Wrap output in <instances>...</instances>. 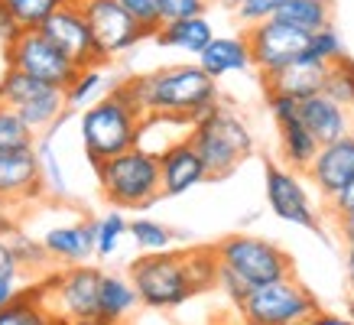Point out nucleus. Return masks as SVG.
Here are the masks:
<instances>
[{
  "label": "nucleus",
  "instance_id": "f257e3e1",
  "mask_svg": "<svg viewBox=\"0 0 354 325\" xmlns=\"http://www.w3.org/2000/svg\"><path fill=\"white\" fill-rule=\"evenodd\" d=\"M118 88L147 120H172L185 127H192L198 111L221 101L218 82L198 62L162 65L147 75L124 78L118 82Z\"/></svg>",
  "mask_w": 354,
  "mask_h": 325
},
{
  "label": "nucleus",
  "instance_id": "f03ea898",
  "mask_svg": "<svg viewBox=\"0 0 354 325\" xmlns=\"http://www.w3.org/2000/svg\"><path fill=\"white\" fill-rule=\"evenodd\" d=\"M143 124H147V118L114 85L101 101H95L91 108L78 114V137H82L85 160L91 166H101V162L140 147Z\"/></svg>",
  "mask_w": 354,
  "mask_h": 325
},
{
  "label": "nucleus",
  "instance_id": "7ed1b4c3",
  "mask_svg": "<svg viewBox=\"0 0 354 325\" xmlns=\"http://www.w3.org/2000/svg\"><path fill=\"white\" fill-rule=\"evenodd\" d=\"M95 176H97V189L104 195V202L120 208V212L150 208L156 198H162L160 153L147 150L143 143L114 156V160L101 162V166H95Z\"/></svg>",
  "mask_w": 354,
  "mask_h": 325
},
{
  "label": "nucleus",
  "instance_id": "20e7f679",
  "mask_svg": "<svg viewBox=\"0 0 354 325\" xmlns=\"http://www.w3.org/2000/svg\"><path fill=\"white\" fill-rule=\"evenodd\" d=\"M189 140L202 156L208 179H227L244 160L254 156V133L234 108L218 101L212 114L189 127Z\"/></svg>",
  "mask_w": 354,
  "mask_h": 325
},
{
  "label": "nucleus",
  "instance_id": "39448f33",
  "mask_svg": "<svg viewBox=\"0 0 354 325\" xmlns=\"http://www.w3.org/2000/svg\"><path fill=\"white\" fill-rule=\"evenodd\" d=\"M127 277L140 292V306L156 309V313L179 309L195 296L189 270H185V250L140 254L127 267Z\"/></svg>",
  "mask_w": 354,
  "mask_h": 325
},
{
  "label": "nucleus",
  "instance_id": "423d86ee",
  "mask_svg": "<svg viewBox=\"0 0 354 325\" xmlns=\"http://www.w3.org/2000/svg\"><path fill=\"white\" fill-rule=\"evenodd\" d=\"M221 267L234 270L247 286H267V283L292 277V257L286 250L257 234H227L215 244Z\"/></svg>",
  "mask_w": 354,
  "mask_h": 325
},
{
  "label": "nucleus",
  "instance_id": "0eeeda50",
  "mask_svg": "<svg viewBox=\"0 0 354 325\" xmlns=\"http://www.w3.org/2000/svg\"><path fill=\"white\" fill-rule=\"evenodd\" d=\"M101 283H104V270H97V267H88V263L65 267L43 283V303L55 322L97 319Z\"/></svg>",
  "mask_w": 354,
  "mask_h": 325
},
{
  "label": "nucleus",
  "instance_id": "6e6552de",
  "mask_svg": "<svg viewBox=\"0 0 354 325\" xmlns=\"http://www.w3.org/2000/svg\"><path fill=\"white\" fill-rule=\"evenodd\" d=\"M315 313L319 299L296 277L257 286L241 306L244 325H306Z\"/></svg>",
  "mask_w": 354,
  "mask_h": 325
},
{
  "label": "nucleus",
  "instance_id": "1a4fd4ad",
  "mask_svg": "<svg viewBox=\"0 0 354 325\" xmlns=\"http://www.w3.org/2000/svg\"><path fill=\"white\" fill-rule=\"evenodd\" d=\"M3 65L17 68V72H26V75L39 78V82L53 88H62V91L82 72L53 39H46L43 30H23L13 43L3 46Z\"/></svg>",
  "mask_w": 354,
  "mask_h": 325
},
{
  "label": "nucleus",
  "instance_id": "9d476101",
  "mask_svg": "<svg viewBox=\"0 0 354 325\" xmlns=\"http://www.w3.org/2000/svg\"><path fill=\"white\" fill-rule=\"evenodd\" d=\"M263 195H267L270 212L286 221V225L296 228H309V231H319V212L312 205V195L302 183V176L283 162H267L263 166Z\"/></svg>",
  "mask_w": 354,
  "mask_h": 325
},
{
  "label": "nucleus",
  "instance_id": "9b49d317",
  "mask_svg": "<svg viewBox=\"0 0 354 325\" xmlns=\"http://www.w3.org/2000/svg\"><path fill=\"white\" fill-rule=\"evenodd\" d=\"M244 36H247L250 59H254V68L260 72V78L286 68V65L296 62L309 49V32L296 30V26L277 20V17L244 30Z\"/></svg>",
  "mask_w": 354,
  "mask_h": 325
},
{
  "label": "nucleus",
  "instance_id": "f8f14e48",
  "mask_svg": "<svg viewBox=\"0 0 354 325\" xmlns=\"http://www.w3.org/2000/svg\"><path fill=\"white\" fill-rule=\"evenodd\" d=\"M39 30H43L46 39H53L78 68L108 65V59H104V53H101V46H97V39H95V32H91V23H88L85 10L75 7V3H62Z\"/></svg>",
  "mask_w": 354,
  "mask_h": 325
},
{
  "label": "nucleus",
  "instance_id": "ddd939ff",
  "mask_svg": "<svg viewBox=\"0 0 354 325\" xmlns=\"http://www.w3.org/2000/svg\"><path fill=\"white\" fill-rule=\"evenodd\" d=\"M82 10H85L91 32L108 62L130 53L140 39H147V30L120 7V0H82Z\"/></svg>",
  "mask_w": 354,
  "mask_h": 325
},
{
  "label": "nucleus",
  "instance_id": "4468645a",
  "mask_svg": "<svg viewBox=\"0 0 354 325\" xmlns=\"http://www.w3.org/2000/svg\"><path fill=\"white\" fill-rule=\"evenodd\" d=\"M306 176L315 185V192L322 195V202H332L335 195L354 179V133H348V137L335 143H325L322 150L315 153Z\"/></svg>",
  "mask_w": 354,
  "mask_h": 325
},
{
  "label": "nucleus",
  "instance_id": "2eb2a0df",
  "mask_svg": "<svg viewBox=\"0 0 354 325\" xmlns=\"http://www.w3.org/2000/svg\"><path fill=\"white\" fill-rule=\"evenodd\" d=\"M205 179H208V169H205L195 143L189 140V133L160 150L162 195H185V192H192L195 185H202Z\"/></svg>",
  "mask_w": 354,
  "mask_h": 325
},
{
  "label": "nucleus",
  "instance_id": "dca6fc26",
  "mask_svg": "<svg viewBox=\"0 0 354 325\" xmlns=\"http://www.w3.org/2000/svg\"><path fill=\"white\" fill-rule=\"evenodd\" d=\"M43 244L49 250V257L75 267V263H88L97 257V218H82L75 225H55L43 234Z\"/></svg>",
  "mask_w": 354,
  "mask_h": 325
},
{
  "label": "nucleus",
  "instance_id": "f3484780",
  "mask_svg": "<svg viewBox=\"0 0 354 325\" xmlns=\"http://www.w3.org/2000/svg\"><path fill=\"white\" fill-rule=\"evenodd\" d=\"M39 195H46V185L36 150L0 153V198L10 205V202H30Z\"/></svg>",
  "mask_w": 354,
  "mask_h": 325
},
{
  "label": "nucleus",
  "instance_id": "a211bd4d",
  "mask_svg": "<svg viewBox=\"0 0 354 325\" xmlns=\"http://www.w3.org/2000/svg\"><path fill=\"white\" fill-rule=\"evenodd\" d=\"M299 120L306 124V130H309L312 137L319 140V147L354 133V111L332 101L328 95H312L306 101H299Z\"/></svg>",
  "mask_w": 354,
  "mask_h": 325
},
{
  "label": "nucleus",
  "instance_id": "6ab92c4d",
  "mask_svg": "<svg viewBox=\"0 0 354 325\" xmlns=\"http://www.w3.org/2000/svg\"><path fill=\"white\" fill-rule=\"evenodd\" d=\"M325 75H328L325 62L312 59V55H299L286 68H279L273 75H263V91H279V95H290L296 101H306L312 95H322Z\"/></svg>",
  "mask_w": 354,
  "mask_h": 325
},
{
  "label": "nucleus",
  "instance_id": "aec40b11",
  "mask_svg": "<svg viewBox=\"0 0 354 325\" xmlns=\"http://www.w3.org/2000/svg\"><path fill=\"white\" fill-rule=\"evenodd\" d=\"M208 75L221 82L225 75H237V72H247L254 68V59H250V46H247V36L237 32V36H215L212 43L205 46V53L195 59Z\"/></svg>",
  "mask_w": 354,
  "mask_h": 325
},
{
  "label": "nucleus",
  "instance_id": "412c9836",
  "mask_svg": "<svg viewBox=\"0 0 354 325\" xmlns=\"http://www.w3.org/2000/svg\"><path fill=\"white\" fill-rule=\"evenodd\" d=\"M153 39L160 46H166V49H179V53H189L198 59V55L205 53V46L215 39V26L208 23V17L172 20V23H162Z\"/></svg>",
  "mask_w": 354,
  "mask_h": 325
},
{
  "label": "nucleus",
  "instance_id": "4be33fe9",
  "mask_svg": "<svg viewBox=\"0 0 354 325\" xmlns=\"http://www.w3.org/2000/svg\"><path fill=\"white\" fill-rule=\"evenodd\" d=\"M140 306V292L137 286L130 283V277H120V273H104V283H101V306H97V319L108 325L124 322L133 309Z\"/></svg>",
  "mask_w": 354,
  "mask_h": 325
},
{
  "label": "nucleus",
  "instance_id": "5701e85b",
  "mask_svg": "<svg viewBox=\"0 0 354 325\" xmlns=\"http://www.w3.org/2000/svg\"><path fill=\"white\" fill-rule=\"evenodd\" d=\"M277 130H279V156H283V162L290 169H296V173H309L315 153L322 150L319 140L306 130V124L299 118L290 120V124H279Z\"/></svg>",
  "mask_w": 354,
  "mask_h": 325
},
{
  "label": "nucleus",
  "instance_id": "b1692460",
  "mask_svg": "<svg viewBox=\"0 0 354 325\" xmlns=\"http://www.w3.org/2000/svg\"><path fill=\"white\" fill-rule=\"evenodd\" d=\"M72 118V111H65L59 124L39 133V140H36V156H39V173H43V185H46V195H53V198H65L68 195V179L62 173V162H59V153H55V133L62 130V124Z\"/></svg>",
  "mask_w": 354,
  "mask_h": 325
},
{
  "label": "nucleus",
  "instance_id": "393cba45",
  "mask_svg": "<svg viewBox=\"0 0 354 325\" xmlns=\"http://www.w3.org/2000/svg\"><path fill=\"white\" fill-rule=\"evenodd\" d=\"M277 20L290 23L302 32H322L332 26V0H283L277 10Z\"/></svg>",
  "mask_w": 354,
  "mask_h": 325
},
{
  "label": "nucleus",
  "instance_id": "a878e982",
  "mask_svg": "<svg viewBox=\"0 0 354 325\" xmlns=\"http://www.w3.org/2000/svg\"><path fill=\"white\" fill-rule=\"evenodd\" d=\"M0 325H59L43 303V283L17 292V299L0 309Z\"/></svg>",
  "mask_w": 354,
  "mask_h": 325
},
{
  "label": "nucleus",
  "instance_id": "bb28decb",
  "mask_svg": "<svg viewBox=\"0 0 354 325\" xmlns=\"http://www.w3.org/2000/svg\"><path fill=\"white\" fill-rule=\"evenodd\" d=\"M49 88L53 85H46L39 78H32V75H26V72H17V68H7V65H3V75H0V104L20 111L23 104L43 98Z\"/></svg>",
  "mask_w": 354,
  "mask_h": 325
},
{
  "label": "nucleus",
  "instance_id": "cd10ccee",
  "mask_svg": "<svg viewBox=\"0 0 354 325\" xmlns=\"http://www.w3.org/2000/svg\"><path fill=\"white\" fill-rule=\"evenodd\" d=\"M185 270L192 283L195 296L208 290H218V273H221V260L215 248H189L185 250Z\"/></svg>",
  "mask_w": 354,
  "mask_h": 325
},
{
  "label": "nucleus",
  "instance_id": "c85d7f7f",
  "mask_svg": "<svg viewBox=\"0 0 354 325\" xmlns=\"http://www.w3.org/2000/svg\"><path fill=\"white\" fill-rule=\"evenodd\" d=\"M36 140H39V133L13 108H3V104H0V153L36 150Z\"/></svg>",
  "mask_w": 354,
  "mask_h": 325
},
{
  "label": "nucleus",
  "instance_id": "c756f323",
  "mask_svg": "<svg viewBox=\"0 0 354 325\" xmlns=\"http://www.w3.org/2000/svg\"><path fill=\"white\" fill-rule=\"evenodd\" d=\"M104 95H108L104 91V65H95V68H82L75 82L65 88V104L68 111H85Z\"/></svg>",
  "mask_w": 354,
  "mask_h": 325
},
{
  "label": "nucleus",
  "instance_id": "7c9ffc66",
  "mask_svg": "<svg viewBox=\"0 0 354 325\" xmlns=\"http://www.w3.org/2000/svg\"><path fill=\"white\" fill-rule=\"evenodd\" d=\"M130 238L143 254H162V250H172V241H176V231L166 228L156 218H133L130 221Z\"/></svg>",
  "mask_w": 354,
  "mask_h": 325
},
{
  "label": "nucleus",
  "instance_id": "2f4dec72",
  "mask_svg": "<svg viewBox=\"0 0 354 325\" xmlns=\"http://www.w3.org/2000/svg\"><path fill=\"white\" fill-rule=\"evenodd\" d=\"M322 95H328L332 101L344 104L348 111H354V59H338L328 65V75H325Z\"/></svg>",
  "mask_w": 354,
  "mask_h": 325
},
{
  "label": "nucleus",
  "instance_id": "473e14b6",
  "mask_svg": "<svg viewBox=\"0 0 354 325\" xmlns=\"http://www.w3.org/2000/svg\"><path fill=\"white\" fill-rule=\"evenodd\" d=\"M124 234H130V221L120 215V208H111L108 215L97 218V257L108 260L120 250Z\"/></svg>",
  "mask_w": 354,
  "mask_h": 325
},
{
  "label": "nucleus",
  "instance_id": "72a5a7b5",
  "mask_svg": "<svg viewBox=\"0 0 354 325\" xmlns=\"http://www.w3.org/2000/svg\"><path fill=\"white\" fill-rule=\"evenodd\" d=\"M3 3H7V10L13 13V20L20 23L23 30H39L65 0H3Z\"/></svg>",
  "mask_w": 354,
  "mask_h": 325
},
{
  "label": "nucleus",
  "instance_id": "f704fd0d",
  "mask_svg": "<svg viewBox=\"0 0 354 325\" xmlns=\"http://www.w3.org/2000/svg\"><path fill=\"white\" fill-rule=\"evenodd\" d=\"M306 55H312V59H319V62H325V65H332V62H338V59H344L348 53H344L342 32L335 30V26H325L322 32H312Z\"/></svg>",
  "mask_w": 354,
  "mask_h": 325
},
{
  "label": "nucleus",
  "instance_id": "c9c22d12",
  "mask_svg": "<svg viewBox=\"0 0 354 325\" xmlns=\"http://www.w3.org/2000/svg\"><path fill=\"white\" fill-rule=\"evenodd\" d=\"M279 3L283 0H241L234 7V20L244 26V30H250V26H257V23H267L277 17Z\"/></svg>",
  "mask_w": 354,
  "mask_h": 325
},
{
  "label": "nucleus",
  "instance_id": "e433bc0d",
  "mask_svg": "<svg viewBox=\"0 0 354 325\" xmlns=\"http://www.w3.org/2000/svg\"><path fill=\"white\" fill-rule=\"evenodd\" d=\"M120 7H124V10L147 30V36H156V30L162 26L160 0H120Z\"/></svg>",
  "mask_w": 354,
  "mask_h": 325
},
{
  "label": "nucleus",
  "instance_id": "4c0bfd02",
  "mask_svg": "<svg viewBox=\"0 0 354 325\" xmlns=\"http://www.w3.org/2000/svg\"><path fill=\"white\" fill-rule=\"evenodd\" d=\"M10 248L17 254V260H20V267H46L53 260L43 241H30V238H23V234H13Z\"/></svg>",
  "mask_w": 354,
  "mask_h": 325
},
{
  "label": "nucleus",
  "instance_id": "58836bf2",
  "mask_svg": "<svg viewBox=\"0 0 354 325\" xmlns=\"http://www.w3.org/2000/svg\"><path fill=\"white\" fill-rule=\"evenodd\" d=\"M212 0H160L162 23L172 20H189V17H205Z\"/></svg>",
  "mask_w": 354,
  "mask_h": 325
},
{
  "label": "nucleus",
  "instance_id": "ea45409f",
  "mask_svg": "<svg viewBox=\"0 0 354 325\" xmlns=\"http://www.w3.org/2000/svg\"><path fill=\"white\" fill-rule=\"evenodd\" d=\"M218 290L225 292L227 299H231V303H234L237 309H241V306L247 303V296L254 292V286H247V283L241 280V277H237L234 270H227V267H221V273H218Z\"/></svg>",
  "mask_w": 354,
  "mask_h": 325
},
{
  "label": "nucleus",
  "instance_id": "a19ab883",
  "mask_svg": "<svg viewBox=\"0 0 354 325\" xmlns=\"http://www.w3.org/2000/svg\"><path fill=\"white\" fill-rule=\"evenodd\" d=\"M267 108L273 114V120H277V127L299 118V101L290 95H279V91H267Z\"/></svg>",
  "mask_w": 354,
  "mask_h": 325
},
{
  "label": "nucleus",
  "instance_id": "79ce46f5",
  "mask_svg": "<svg viewBox=\"0 0 354 325\" xmlns=\"http://www.w3.org/2000/svg\"><path fill=\"white\" fill-rule=\"evenodd\" d=\"M20 260L13 254L10 248V238H0V280H17V273H20Z\"/></svg>",
  "mask_w": 354,
  "mask_h": 325
},
{
  "label": "nucleus",
  "instance_id": "37998d69",
  "mask_svg": "<svg viewBox=\"0 0 354 325\" xmlns=\"http://www.w3.org/2000/svg\"><path fill=\"white\" fill-rule=\"evenodd\" d=\"M325 208H328L335 218H342V215H348V212H354V179L344 185L342 192L335 195L332 202H325Z\"/></svg>",
  "mask_w": 354,
  "mask_h": 325
},
{
  "label": "nucleus",
  "instance_id": "c03bdc74",
  "mask_svg": "<svg viewBox=\"0 0 354 325\" xmlns=\"http://www.w3.org/2000/svg\"><path fill=\"white\" fill-rule=\"evenodd\" d=\"M20 32H23V26L13 20V13L7 10V3L0 0V43H3V46L13 43V39H17Z\"/></svg>",
  "mask_w": 354,
  "mask_h": 325
},
{
  "label": "nucleus",
  "instance_id": "a18cd8bd",
  "mask_svg": "<svg viewBox=\"0 0 354 325\" xmlns=\"http://www.w3.org/2000/svg\"><path fill=\"white\" fill-rule=\"evenodd\" d=\"M306 325H354V319L348 313L342 315V313H325V309H319Z\"/></svg>",
  "mask_w": 354,
  "mask_h": 325
},
{
  "label": "nucleus",
  "instance_id": "49530a36",
  "mask_svg": "<svg viewBox=\"0 0 354 325\" xmlns=\"http://www.w3.org/2000/svg\"><path fill=\"white\" fill-rule=\"evenodd\" d=\"M338 221V234L344 238V244L348 248H354V212H348V215H342V218H335Z\"/></svg>",
  "mask_w": 354,
  "mask_h": 325
},
{
  "label": "nucleus",
  "instance_id": "de8ad7c7",
  "mask_svg": "<svg viewBox=\"0 0 354 325\" xmlns=\"http://www.w3.org/2000/svg\"><path fill=\"white\" fill-rule=\"evenodd\" d=\"M13 234H20V228H17V218L7 212V205L0 208V238H13Z\"/></svg>",
  "mask_w": 354,
  "mask_h": 325
},
{
  "label": "nucleus",
  "instance_id": "09e8293b",
  "mask_svg": "<svg viewBox=\"0 0 354 325\" xmlns=\"http://www.w3.org/2000/svg\"><path fill=\"white\" fill-rule=\"evenodd\" d=\"M17 280H0V309H3V306H10L13 299H17Z\"/></svg>",
  "mask_w": 354,
  "mask_h": 325
},
{
  "label": "nucleus",
  "instance_id": "8fccbe9b",
  "mask_svg": "<svg viewBox=\"0 0 354 325\" xmlns=\"http://www.w3.org/2000/svg\"><path fill=\"white\" fill-rule=\"evenodd\" d=\"M344 277H348V286L354 292V248H348V257H344Z\"/></svg>",
  "mask_w": 354,
  "mask_h": 325
},
{
  "label": "nucleus",
  "instance_id": "3c124183",
  "mask_svg": "<svg viewBox=\"0 0 354 325\" xmlns=\"http://www.w3.org/2000/svg\"><path fill=\"white\" fill-rule=\"evenodd\" d=\"M212 3H215V7H225V10H231V13H234V7H237V3H241V0H212Z\"/></svg>",
  "mask_w": 354,
  "mask_h": 325
},
{
  "label": "nucleus",
  "instance_id": "603ef678",
  "mask_svg": "<svg viewBox=\"0 0 354 325\" xmlns=\"http://www.w3.org/2000/svg\"><path fill=\"white\" fill-rule=\"evenodd\" d=\"M59 325H108V322H101V319H78V322H59Z\"/></svg>",
  "mask_w": 354,
  "mask_h": 325
},
{
  "label": "nucleus",
  "instance_id": "864d4df0",
  "mask_svg": "<svg viewBox=\"0 0 354 325\" xmlns=\"http://www.w3.org/2000/svg\"><path fill=\"white\" fill-rule=\"evenodd\" d=\"M344 309H348V315H351V319H354V292H351V296H348V303H344Z\"/></svg>",
  "mask_w": 354,
  "mask_h": 325
},
{
  "label": "nucleus",
  "instance_id": "5fc2aeb1",
  "mask_svg": "<svg viewBox=\"0 0 354 325\" xmlns=\"http://www.w3.org/2000/svg\"><path fill=\"white\" fill-rule=\"evenodd\" d=\"M65 3H75V7H82V0H65Z\"/></svg>",
  "mask_w": 354,
  "mask_h": 325
},
{
  "label": "nucleus",
  "instance_id": "6e6d98bb",
  "mask_svg": "<svg viewBox=\"0 0 354 325\" xmlns=\"http://www.w3.org/2000/svg\"><path fill=\"white\" fill-rule=\"evenodd\" d=\"M3 205H7V202H3V198H0V208H3Z\"/></svg>",
  "mask_w": 354,
  "mask_h": 325
}]
</instances>
